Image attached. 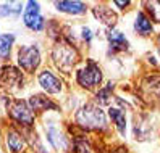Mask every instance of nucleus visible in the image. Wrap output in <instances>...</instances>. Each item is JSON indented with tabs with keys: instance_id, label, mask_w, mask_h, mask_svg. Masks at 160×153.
Here are the masks:
<instances>
[{
	"instance_id": "obj_1",
	"label": "nucleus",
	"mask_w": 160,
	"mask_h": 153,
	"mask_svg": "<svg viewBox=\"0 0 160 153\" xmlns=\"http://www.w3.org/2000/svg\"><path fill=\"white\" fill-rule=\"evenodd\" d=\"M76 121L86 129H103L105 127V114L96 105L88 103L76 113Z\"/></svg>"
},
{
	"instance_id": "obj_2",
	"label": "nucleus",
	"mask_w": 160,
	"mask_h": 153,
	"mask_svg": "<svg viewBox=\"0 0 160 153\" xmlns=\"http://www.w3.org/2000/svg\"><path fill=\"white\" fill-rule=\"evenodd\" d=\"M53 60L57 63V66L63 71H70L73 68V65L78 61V52L70 45L58 44L53 49Z\"/></svg>"
},
{
	"instance_id": "obj_3",
	"label": "nucleus",
	"mask_w": 160,
	"mask_h": 153,
	"mask_svg": "<svg viewBox=\"0 0 160 153\" xmlns=\"http://www.w3.org/2000/svg\"><path fill=\"white\" fill-rule=\"evenodd\" d=\"M76 79H78L79 85H82V87H86V89H92V87H96L97 84H100V81H102V71H100L99 66L91 60L86 68H82L78 73Z\"/></svg>"
},
{
	"instance_id": "obj_4",
	"label": "nucleus",
	"mask_w": 160,
	"mask_h": 153,
	"mask_svg": "<svg viewBox=\"0 0 160 153\" xmlns=\"http://www.w3.org/2000/svg\"><path fill=\"white\" fill-rule=\"evenodd\" d=\"M18 63L26 71H34L41 63V55L36 47H23L18 52Z\"/></svg>"
},
{
	"instance_id": "obj_5",
	"label": "nucleus",
	"mask_w": 160,
	"mask_h": 153,
	"mask_svg": "<svg viewBox=\"0 0 160 153\" xmlns=\"http://www.w3.org/2000/svg\"><path fill=\"white\" fill-rule=\"evenodd\" d=\"M24 24L32 31H42L44 29V18L39 13V3L37 2H28V8L24 10Z\"/></svg>"
},
{
	"instance_id": "obj_6",
	"label": "nucleus",
	"mask_w": 160,
	"mask_h": 153,
	"mask_svg": "<svg viewBox=\"0 0 160 153\" xmlns=\"http://www.w3.org/2000/svg\"><path fill=\"white\" fill-rule=\"evenodd\" d=\"M8 111H10L12 118H15L16 121H20L23 124H32L34 121V116H32V111L28 108V105L24 102H20V100H13L8 103Z\"/></svg>"
},
{
	"instance_id": "obj_7",
	"label": "nucleus",
	"mask_w": 160,
	"mask_h": 153,
	"mask_svg": "<svg viewBox=\"0 0 160 153\" xmlns=\"http://www.w3.org/2000/svg\"><path fill=\"white\" fill-rule=\"evenodd\" d=\"M20 81H21V73L13 66H8V68H3L0 71V87H5V89L13 87Z\"/></svg>"
},
{
	"instance_id": "obj_8",
	"label": "nucleus",
	"mask_w": 160,
	"mask_h": 153,
	"mask_svg": "<svg viewBox=\"0 0 160 153\" xmlns=\"http://www.w3.org/2000/svg\"><path fill=\"white\" fill-rule=\"evenodd\" d=\"M39 84L49 93H58L62 90V82L55 78L50 71H42L39 74Z\"/></svg>"
},
{
	"instance_id": "obj_9",
	"label": "nucleus",
	"mask_w": 160,
	"mask_h": 153,
	"mask_svg": "<svg viewBox=\"0 0 160 153\" xmlns=\"http://www.w3.org/2000/svg\"><path fill=\"white\" fill-rule=\"evenodd\" d=\"M47 139H49V142H50L58 151H67V148H68V140H67V137H65L58 129H55V127L50 126L49 131H47Z\"/></svg>"
},
{
	"instance_id": "obj_10",
	"label": "nucleus",
	"mask_w": 160,
	"mask_h": 153,
	"mask_svg": "<svg viewBox=\"0 0 160 153\" xmlns=\"http://www.w3.org/2000/svg\"><path fill=\"white\" fill-rule=\"evenodd\" d=\"M55 7L60 12L70 13V15H82L86 13V5L81 2H55Z\"/></svg>"
},
{
	"instance_id": "obj_11",
	"label": "nucleus",
	"mask_w": 160,
	"mask_h": 153,
	"mask_svg": "<svg viewBox=\"0 0 160 153\" xmlns=\"http://www.w3.org/2000/svg\"><path fill=\"white\" fill-rule=\"evenodd\" d=\"M94 15H96L103 24H108V26H113L115 21H117V15L112 12L110 8H107V7H97V8H94Z\"/></svg>"
},
{
	"instance_id": "obj_12",
	"label": "nucleus",
	"mask_w": 160,
	"mask_h": 153,
	"mask_svg": "<svg viewBox=\"0 0 160 153\" xmlns=\"http://www.w3.org/2000/svg\"><path fill=\"white\" fill-rule=\"evenodd\" d=\"M108 41H110V47L113 50H126L128 49V41L125 39V36L118 31H110L108 32Z\"/></svg>"
},
{
	"instance_id": "obj_13",
	"label": "nucleus",
	"mask_w": 160,
	"mask_h": 153,
	"mask_svg": "<svg viewBox=\"0 0 160 153\" xmlns=\"http://www.w3.org/2000/svg\"><path fill=\"white\" fill-rule=\"evenodd\" d=\"M7 145H8V148H10L13 153L21 151L23 145H24L23 137L16 131H8V134H7Z\"/></svg>"
},
{
	"instance_id": "obj_14",
	"label": "nucleus",
	"mask_w": 160,
	"mask_h": 153,
	"mask_svg": "<svg viewBox=\"0 0 160 153\" xmlns=\"http://www.w3.org/2000/svg\"><path fill=\"white\" fill-rule=\"evenodd\" d=\"M29 107H31V110H34V111H41V110H47V108L55 110V108H57V105L52 103L50 100L44 98L42 95H36V97H31V98H29Z\"/></svg>"
},
{
	"instance_id": "obj_15",
	"label": "nucleus",
	"mask_w": 160,
	"mask_h": 153,
	"mask_svg": "<svg viewBox=\"0 0 160 153\" xmlns=\"http://www.w3.org/2000/svg\"><path fill=\"white\" fill-rule=\"evenodd\" d=\"M134 29L142 34V36H147L152 32V24H150V20L144 15V13H139L136 16V23H134Z\"/></svg>"
},
{
	"instance_id": "obj_16",
	"label": "nucleus",
	"mask_w": 160,
	"mask_h": 153,
	"mask_svg": "<svg viewBox=\"0 0 160 153\" xmlns=\"http://www.w3.org/2000/svg\"><path fill=\"white\" fill-rule=\"evenodd\" d=\"M108 114L110 118L115 121L117 127L120 131V134H125V129H126V119H125V113L121 110H117V108H110L108 110Z\"/></svg>"
},
{
	"instance_id": "obj_17",
	"label": "nucleus",
	"mask_w": 160,
	"mask_h": 153,
	"mask_svg": "<svg viewBox=\"0 0 160 153\" xmlns=\"http://www.w3.org/2000/svg\"><path fill=\"white\" fill-rule=\"evenodd\" d=\"M13 41H15V36L13 34H3L0 36V56L2 58H7L10 55V49L13 45Z\"/></svg>"
},
{
	"instance_id": "obj_18",
	"label": "nucleus",
	"mask_w": 160,
	"mask_h": 153,
	"mask_svg": "<svg viewBox=\"0 0 160 153\" xmlns=\"http://www.w3.org/2000/svg\"><path fill=\"white\" fill-rule=\"evenodd\" d=\"M144 5L147 7V12L150 13V18L155 23H160V2H146Z\"/></svg>"
},
{
	"instance_id": "obj_19",
	"label": "nucleus",
	"mask_w": 160,
	"mask_h": 153,
	"mask_svg": "<svg viewBox=\"0 0 160 153\" xmlns=\"http://www.w3.org/2000/svg\"><path fill=\"white\" fill-rule=\"evenodd\" d=\"M112 90H113V84L110 82L105 89L99 90V93H97V102H99L100 105H108V102H110V98H112V95H110Z\"/></svg>"
},
{
	"instance_id": "obj_20",
	"label": "nucleus",
	"mask_w": 160,
	"mask_h": 153,
	"mask_svg": "<svg viewBox=\"0 0 160 153\" xmlns=\"http://www.w3.org/2000/svg\"><path fill=\"white\" fill-rule=\"evenodd\" d=\"M21 10H13V8H10V5H3L0 7V16H7V15H18Z\"/></svg>"
},
{
	"instance_id": "obj_21",
	"label": "nucleus",
	"mask_w": 160,
	"mask_h": 153,
	"mask_svg": "<svg viewBox=\"0 0 160 153\" xmlns=\"http://www.w3.org/2000/svg\"><path fill=\"white\" fill-rule=\"evenodd\" d=\"M82 37L86 41H91V31L88 29V27H84V29H82Z\"/></svg>"
},
{
	"instance_id": "obj_22",
	"label": "nucleus",
	"mask_w": 160,
	"mask_h": 153,
	"mask_svg": "<svg viewBox=\"0 0 160 153\" xmlns=\"http://www.w3.org/2000/svg\"><path fill=\"white\" fill-rule=\"evenodd\" d=\"M115 5H118V7L123 8V7H128V5H129V2H128V0H125V2H121V0H117Z\"/></svg>"
},
{
	"instance_id": "obj_23",
	"label": "nucleus",
	"mask_w": 160,
	"mask_h": 153,
	"mask_svg": "<svg viewBox=\"0 0 160 153\" xmlns=\"http://www.w3.org/2000/svg\"><path fill=\"white\" fill-rule=\"evenodd\" d=\"M158 53H160V49H158Z\"/></svg>"
}]
</instances>
